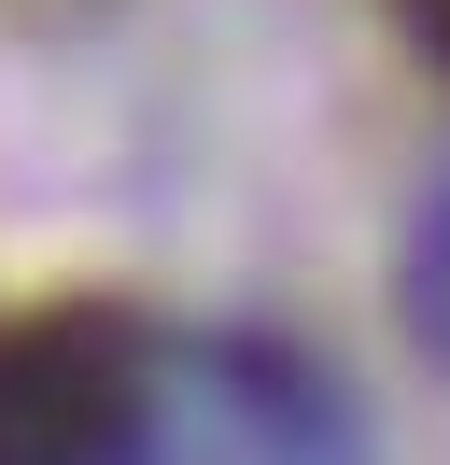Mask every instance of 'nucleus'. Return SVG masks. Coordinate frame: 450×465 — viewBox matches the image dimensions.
<instances>
[{
  "instance_id": "1",
  "label": "nucleus",
  "mask_w": 450,
  "mask_h": 465,
  "mask_svg": "<svg viewBox=\"0 0 450 465\" xmlns=\"http://www.w3.org/2000/svg\"><path fill=\"white\" fill-rule=\"evenodd\" d=\"M141 451V352L99 311L0 324V465H127Z\"/></svg>"
},
{
  "instance_id": "3",
  "label": "nucleus",
  "mask_w": 450,
  "mask_h": 465,
  "mask_svg": "<svg viewBox=\"0 0 450 465\" xmlns=\"http://www.w3.org/2000/svg\"><path fill=\"white\" fill-rule=\"evenodd\" d=\"M394 15H408V43H422V57H450V0H394Z\"/></svg>"
},
{
  "instance_id": "2",
  "label": "nucleus",
  "mask_w": 450,
  "mask_h": 465,
  "mask_svg": "<svg viewBox=\"0 0 450 465\" xmlns=\"http://www.w3.org/2000/svg\"><path fill=\"white\" fill-rule=\"evenodd\" d=\"M408 311H422V339H450V198H436V226H422V282H408Z\"/></svg>"
}]
</instances>
